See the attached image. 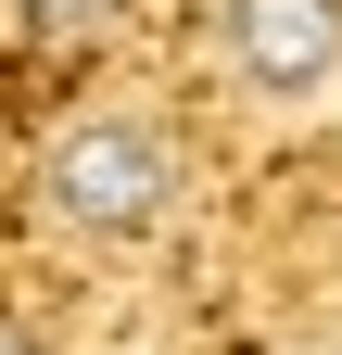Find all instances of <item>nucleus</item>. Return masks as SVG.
<instances>
[{"instance_id":"f257e3e1","label":"nucleus","mask_w":342,"mask_h":355,"mask_svg":"<svg viewBox=\"0 0 342 355\" xmlns=\"http://www.w3.org/2000/svg\"><path fill=\"white\" fill-rule=\"evenodd\" d=\"M38 191H51L64 229H89V241H140L152 216L178 203V153H165L140 114H89V127H64V140H51Z\"/></svg>"},{"instance_id":"f03ea898","label":"nucleus","mask_w":342,"mask_h":355,"mask_svg":"<svg viewBox=\"0 0 342 355\" xmlns=\"http://www.w3.org/2000/svg\"><path fill=\"white\" fill-rule=\"evenodd\" d=\"M228 51L253 89H317L342 64V0H228Z\"/></svg>"},{"instance_id":"7ed1b4c3","label":"nucleus","mask_w":342,"mask_h":355,"mask_svg":"<svg viewBox=\"0 0 342 355\" xmlns=\"http://www.w3.org/2000/svg\"><path fill=\"white\" fill-rule=\"evenodd\" d=\"M13 13H26V26H38V38H89V26H102V13H114V0H13Z\"/></svg>"}]
</instances>
